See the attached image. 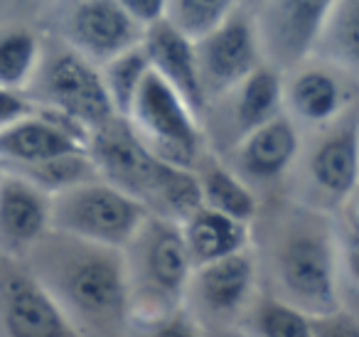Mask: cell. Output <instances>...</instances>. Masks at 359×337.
I'll list each match as a JSON object with an SVG mask.
<instances>
[{"label":"cell","instance_id":"6da1fadb","mask_svg":"<svg viewBox=\"0 0 359 337\" xmlns=\"http://www.w3.org/2000/svg\"><path fill=\"white\" fill-rule=\"evenodd\" d=\"M261 219V244L254 251L261 291L320 317L339 310V242L330 212L308 202H278Z\"/></svg>","mask_w":359,"mask_h":337},{"label":"cell","instance_id":"7a4b0ae2","mask_svg":"<svg viewBox=\"0 0 359 337\" xmlns=\"http://www.w3.org/2000/svg\"><path fill=\"white\" fill-rule=\"evenodd\" d=\"M22 261L50 293L74 335L128 332V283L118 246L50 227Z\"/></svg>","mask_w":359,"mask_h":337},{"label":"cell","instance_id":"3957f363","mask_svg":"<svg viewBox=\"0 0 359 337\" xmlns=\"http://www.w3.org/2000/svg\"><path fill=\"white\" fill-rule=\"evenodd\" d=\"M86 150L99 178L135 197L150 214L182 222L202 204L195 170L158 158L135 136L126 116H111L96 126Z\"/></svg>","mask_w":359,"mask_h":337},{"label":"cell","instance_id":"277c9868","mask_svg":"<svg viewBox=\"0 0 359 337\" xmlns=\"http://www.w3.org/2000/svg\"><path fill=\"white\" fill-rule=\"evenodd\" d=\"M121 253L128 283L130 322L153 320L182 308L192 261L180 222L148 214L121 246Z\"/></svg>","mask_w":359,"mask_h":337},{"label":"cell","instance_id":"5b68a950","mask_svg":"<svg viewBox=\"0 0 359 337\" xmlns=\"http://www.w3.org/2000/svg\"><path fill=\"white\" fill-rule=\"evenodd\" d=\"M25 94L40 109L60 111L79 121L89 133L111 116H118L106 94L101 67L62 40H47L42 45L40 62Z\"/></svg>","mask_w":359,"mask_h":337},{"label":"cell","instance_id":"8992f818","mask_svg":"<svg viewBox=\"0 0 359 337\" xmlns=\"http://www.w3.org/2000/svg\"><path fill=\"white\" fill-rule=\"evenodd\" d=\"M259 291V268L249 246L192 266L182 308L200 335H226L241 330V322Z\"/></svg>","mask_w":359,"mask_h":337},{"label":"cell","instance_id":"52a82bcc","mask_svg":"<svg viewBox=\"0 0 359 337\" xmlns=\"http://www.w3.org/2000/svg\"><path fill=\"white\" fill-rule=\"evenodd\" d=\"M126 119L135 136L168 163L195 168L197 158L210 148L197 114L153 70L140 81Z\"/></svg>","mask_w":359,"mask_h":337},{"label":"cell","instance_id":"ba28073f","mask_svg":"<svg viewBox=\"0 0 359 337\" xmlns=\"http://www.w3.org/2000/svg\"><path fill=\"white\" fill-rule=\"evenodd\" d=\"M148 209L104 178H91L52 194V227L89 242L123 246Z\"/></svg>","mask_w":359,"mask_h":337},{"label":"cell","instance_id":"9c48e42d","mask_svg":"<svg viewBox=\"0 0 359 337\" xmlns=\"http://www.w3.org/2000/svg\"><path fill=\"white\" fill-rule=\"evenodd\" d=\"M323 133L305 158V175L310 183V197L300 199L325 212L342 209L357 199L359 170V119L357 109H347L332 124L323 126Z\"/></svg>","mask_w":359,"mask_h":337},{"label":"cell","instance_id":"30bf717a","mask_svg":"<svg viewBox=\"0 0 359 337\" xmlns=\"http://www.w3.org/2000/svg\"><path fill=\"white\" fill-rule=\"evenodd\" d=\"M195 50L207 106L264 65L254 13L241 6H236L219 25L197 37Z\"/></svg>","mask_w":359,"mask_h":337},{"label":"cell","instance_id":"8fae6325","mask_svg":"<svg viewBox=\"0 0 359 337\" xmlns=\"http://www.w3.org/2000/svg\"><path fill=\"white\" fill-rule=\"evenodd\" d=\"M337 0H261L254 15L264 62L280 72L313 57V47Z\"/></svg>","mask_w":359,"mask_h":337},{"label":"cell","instance_id":"7c38bea8","mask_svg":"<svg viewBox=\"0 0 359 337\" xmlns=\"http://www.w3.org/2000/svg\"><path fill=\"white\" fill-rule=\"evenodd\" d=\"M0 335L76 337L22 258L0 253Z\"/></svg>","mask_w":359,"mask_h":337},{"label":"cell","instance_id":"4fadbf2b","mask_svg":"<svg viewBox=\"0 0 359 337\" xmlns=\"http://www.w3.org/2000/svg\"><path fill=\"white\" fill-rule=\"evenodd\" d=\"M352 79L354 74L323 60L300 62L283 77V111L295 124L323 128L354 106Z\"/></svg>","mask_w":359,"mask_h":337},{"label":"cell","instance_id":"5bb4252c","mask_svg":"<svg viewBox=\"0 0 359 337\" xmlns=\"http://www.w3.org/2000/svg\"><path fill=\"white\" fill-rule=\"evenodd\" d=\"M303 150L298 124L285 111L256 126L231 145V168L249 185H276L288 175Z\"/></svg>","mask_w":359,"mask_h":337},{"label":"cell","instance_id":"9a60e30c","mask_svg":"<svg viewBox=\"0 0 359 337\" xmlns=\"http://www.w3.org/2000/svg\"><path fill=\"white\" fill-rule=\"evenodd\" d=\"M89 148V128L52 109H40L27 119L0 131V165H25Z\"/></svg>","mask_w":359,"mask_h":337},{"label":"cell","instance_id":"2e32d148","mask_svg":"<svg viewBox=\"0 0 359 337\" xmlns=\"http://www.w3.org/2000/svg\"><path fill=\"white\" fill-rule=\"evenodd\" d=\"M143 30L118 0H76L67 18V42L96 65L140 45Z\"/></svg>","mask_w":359,"mask_h":337},{"label":"cell","instance_id":"e0dca14e","mask_svg":"<svg viewBox=\"0 0 359 337\" xmlns=\"http://www.w3.org/2000/svg\"><path fill=\"white\" fill-rule=\"evenodd\" d=\"M52 227V194L27 178L0 168V253L25 258Z\"/></svg>","mask_w":359,"mask_h":337},{"label":"cell","instance_id":"ac0fdd59","mask_svg":"<svg viewBox=\"0 0 359 337\" xmlns=\"http://www.w3.org/2000/svg\"><path fill=\"white\" fill-rule=\"evenodd\" d=\"M143 52L148 57V65L165 84H170L197 114L202 121L207 111L205 89L200 79V65H197L195 40L180 32L168 18H160L158 22L143 30Z\"/></svg>","mask_w":359,"mask_h":337},{"label":"cell","instance_id":"d6986e66","mask_svg":"<svg viewBox=\"0 0 359 337\" xmlns=\"http://www.w3.org/2000/svg\"><path fill=\"white\" fill-rule=\"evenodd\" d=\"M210 106H222L226 119L224 136L231 148L241 136L283 111V72L264 62Z\"/></svg>","mask_w":359,"mask_h":337},{"label":"cell","instance_id":"ffe728a7","mask_svg":"<svg viewBox=\"0 0 359 337\" xmlns=\"http://www.w3.org/2000/svg\"><path fill=\"white\" fill-rule=\"evenodd\" d=\"M180 232L185 239L192 266L229 256L251 246V224L234 219L224 212H217L205 204L187 214L180 222Z\"/></svg>","mask_w":359,"mask_h":337},{"label":"cell","instance_id":"44dd1931","mask_svg":"<svg viewBox=\"0 0 359 337\" xmlns=\"http://www.w3.org/2000/svg\"><path fill=\"white\" fill-rule=\"evenodd\" d=\"M192 170H195L197 183H200V197L205 207L254 224L261 209L259 194L246 180H241V175L231 165H226L217 155L215 148H207L197 158Z\"/></svg>","mask_w":359,"mask_h":337},{"label":"cell","instance_id":"7402d4cb","mask_svg":"<svg viewBox=\"0 0 359 337\" xmlns=\"http://www.w3.org/2000/svg\"><path fill=\"white\" fill-rule=\"evenodd\" d=\"M313 55L357 74L359 67V0H337L325 18Z\"/></svg>","mask_w":359,"mask_h":337},{"label":"cell","instance_id":"603a6c76","mask_svg":"<svg viewBox=\"0 0 359 337\" xmlns=\"http://www.w3.org/2000/svg\"><path fill=\"white\" fill-rule=\"evenodd\" d=\"M313 315L266 291L254 298L239 332L259 337H313Z\"/></svg>","mask_w":359,"mask_h":337},{"label":"cell","instance_id":"cb8c5ba5","mask_svg":"<svg viewBox=\"0 0 359 337\" xmlns=\"http://www.w3.org/2000/svg\"><path fill=\"white\" fill-rule=\"evenodd\" d=\"M0 168L22 175V178H27L32 185L45 190L47 194H57V192H62V190L72 187V185L99 178V170H96L89 150H72V153H62V155H55V158L37 160V163L0 165Z\"/></svg>","mask_w":359,"mask_h":337},{"label":"cell","instance_id":"d4e9b609","mask_svg":"<svg viewBox=\"0 0 359 337\" xmlns=\"http://www.w3.org/2000/svg\"><path fill=\"white\" fill-rule=\"evenodd\" d=\"M40 52V37L27 27L0 32V86L25 91L37 70Z\"/></svg>","mask_w":359,"mask_h":337},{"label":"cell","instance_id":"484cf974","mask_svg":"<svg viewBox=\"0 0 359 337\" xmlns=\"http://www.w3.org/2000/svg\"><path fill=\"white\" fill-rule=\"evenodd\" d=\"M101 67V79H104L106 94L118 116H126L133 104V96L138 91L143 77L148 74L150 65L143 52V45H135L121 55L106 60Z\"/></svg>","mask_w":359,"mask_h":337},{"label":"cell","instance_id":"4316f807","mask_svg":"<svg viewBox=\"0 0 359 337\" xmlns=\"http://www.w3.org/2000/svg\"><path fill=\"white\" fill-rule=\"evenodd\" d=\"M236 6L239 0H168L165 18L180 32L197 40L215 25H219Z\"/></svg>","mask_w":359,"mask_h":337},{"label":"cell","instance_id":"83f0119b","mask_svg":"<svg viewBox=\"0 0 359 337\" xmlns=\"http://www.w3.org/2000/svg\"><path fill=\"white\" fill-rule=\"evenodd\" d=\"M35 111L37 104L22 89H6V86H0V131L27 119Z\"/></svg>","mask_w":359,"mask_h":337},{"label":"cell","instance_id":"f1b7e54d","mask_svg":"<svg viewBox=\"0 0 359 337\" xmlns=\"http://www.w3.org/2000/svg\"><path fill=\"white\" fill-rule=\"evenodd\" d=\"M118 3L140 27L158 22L160 18H165V11H168V0H118Z\"/></svg>","mask_w":359,"mask_h":337},{"label":"cell","instance_id":"f546056e","mask_svg":"<svg viewBox=\"0 0 359 337\" xmlns=\"http://www.w3.org/2000/svg\"><path fill=\"white\" fill-rule=\"evenodd\" d=\"M246 3H251V6H259L261 0H246Z\"/></svg>","mask_w":359,"mask_h":337}]
</instances>
